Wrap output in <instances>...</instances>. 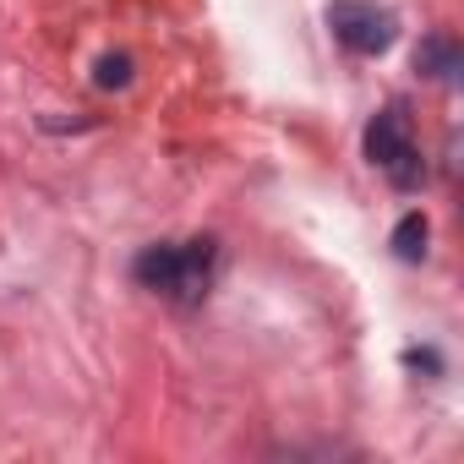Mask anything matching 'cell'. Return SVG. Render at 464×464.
Returning a JSON list of instances; mask_svg holds the SVG:
<instances>
[{"label": "cell", "mask_w": 464, "mask_h": 464, "mask_svg": "<svg viewBox=\"0 0 464 464\" xmlns=\"http://www.w3.org/2000/svg\"><path fill=\"white\" fill-rule=\"evenodd\" d=\"M93 82L99 88H126L131 82V55H104L99 72H93Z\"/></svg>", "instance_id": "cell-6"}, {"label": "cell", "mask_w": 464, "mask_h": 464, "mask_svg": "<svg viewBox=\"0 0 464 464\" xmlns=\"http://www.w3.org/2000/svg\"><path fill=\"white\" fill-rule=\"evenodd\" d=\"M404 366H410V372H431V377H437V372H442V355H437V350H404Z\"/></svg>", "instance_id": "cell-7"}, {"label": "cell", "mask_w": 464, "mask_h": 464, "mask_svg": "<svg viewBox=\"0 0 464 464\" xmlns=\"http://www.w3.org/2000/svg\"><path fill=\"white\" fill-rule=\"evenodd\" d=\"M213 268H218V246L208 236H197V241H159V246H148L131 263L137 285L164 295V301H175V306H197L208 295V285H213Z\"/></svg>", "instance_id": "cell-1"}, {"label": "cell", "mask_w": 464, "mask_h": 464, "mask_svg": "<svg viewBox=\"0 0 464 464\" xmlns=\"http://www.w3.org/2000/svg\"><path fill=\"white\" fill-rule=\"evenodd\" d=\"M459 66H464V50H459L453 34H426V39L415 44V72L431 77V82H453Z\"/></svg>", "instance_id": "cell-4"}, {"label": "cell", "mask_w": 464, "mask_h": 464, "mask_svg": "<svg viewBox=\"0 0 464 464\" xmlns=\"http://www.w3.org/2000/svg\"><path fill=\"white\" fill-rule=\"evenodd\" d=\"M366 159L377 169H388V180L399 191H415L426 180V164H420V148H415V131H410L404 104H388V110L372 115V126H366Z\"/></svg>", "instance_id": "cell-2"}, {"label": "cell", "mask_w": 464, "mask_h": 464, "mask_svg": "<svg viewBox=\"0 0 464 464\" xmlns=\"http://www.w3.org/2000/svg\"><path fill=\"white\" fill-rule=\"evenodd\" d=\"M328 28L350 55H382L399 39V17L377 0H334L328 6Z\"/></svg>", "instance_id": "cell-3"}, {"label": "cell", "mask_w": 464, "mask_h": 464, "mask_svg": "<svg viewBox=\"0 0 464 464\" xmlns=\"http://www.w3.org/2000/svg\"><path fill=\"white\" fill-rule=\"evenodd\" d=\"M426 241H431V224H426L420 208L393 224V257H399V263H420V257H426Z\"/></svg>", "instance_id": "cell-5"}]
</instances>
